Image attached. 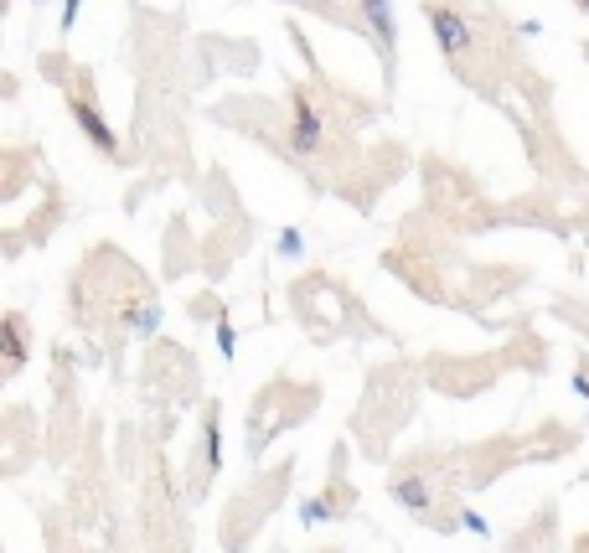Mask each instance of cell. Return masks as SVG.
Segmentation results:
<instances>
[{
	"label": "cell",
	"mask_w": 589,
	"mask_h": 553,
	"mask_svg": "<svg viewBox=\"0 0 589 553\" xmlns=\"http://www.w3.org/2000/svg\"><path fill=\"white\" fill-rule=\"evenodd\" d=\"M68 109H73V119H78V130L88 135V145L99 150V156H109V161H119V140H114V125L99 114V104H93V94H88V83H78L73 94H68Z\"/></svg>",
	"instance_id": "1"
},
{
	"label": "cell",
	"mask_w": 589,
	"mask_h": 553,
	"mask_svg": "<svg viewBox=\"0 0 589 553\" xmlns=\"http://www.w3.org/2000/svg\"><path fill=\"white\" fill-rule=\"evenodd\" d=\"M290 114H295V125H290V150L310 156V150L321 145V135H326V119H321L316 104H310V88L290 83Z\"/></svg>",
	"instance_id": "2"
},
{
	"label": "cell",
	"mask_w": 589,
	"mask_h": 553,
	"mask_svg": "<svg viewBox=\"0 0 589 553\" xmlns=\"http://www.w3.org/2000/svg\"><path fill=\"white\" fill-rule=\"evenodd\" d=\"M429 26H434V42H440V52L450 57V63H455V57H465V52H471V26H465V16L455 11V6H445V0H429Z\"/></svg>",
	"instance_id": "3"
},
{
	"label": "cell",
	"mask_w": 589,
	"mask_h": 553,
	"mask_svg": "<svg viewBox=\"0 0 589 553\" xmlns=\"http://www.w3.org/2000/svg\"><path fill=\"white\" fill-rule=\"evenodd\" d=\"M393 497H398L403 512H414L424 522H440V517H434V507H440V502H434V491H429V481H424V471L414 466V460L403 471H393ZM440 528H445V522H440Z\"/></svg>",
	"instance_id": "4"
},
{
	"label": "cell",
	"mask_w": 589,
	"mask_h": 553,
	"mask_svg": "<svg viewBox=\"0 0 589 553\" xmlns=\"http://www.w3.org/2000/svg\"><path fill=\"white\" fill-rule=\"evenodd\" d=\"M21 362H26V321L11 316V321H6V378L21 373Z\"/></svg>",
	"instance_id": "5"
},
{
	"label": "cell",
	"mask_w": 589,
	"mask_h": 553,
	"mask_svg": "<svg viewBox=\"0 0 589 553\" xmlns=\"http://www.w3.org/2000/svg\"><path fill=\"white\" fill-rule=\"evenodd\" d=\"M362 11H367L372 26H378V42L393 47V16H388V0H362Z\"/></svg>",
	"instance_id": "6"
},
{
	"label": "cell",
	"mask_w": 589,
	"mask_h": 553,
	"mask_svg": "<svg viewBox=\"0 0 589 553\" xmlns=\"http://www.w3.org/2000/svg\"><path fill=\"white\" fill-rule=\"evenodd\" d=\"M460 522H465V528H471L476 538H491V528H486V517H481L476 507H460Z\"/></svg>",
	"instance_id": "7"
},
{
	"label": "cell",
	"mask_w": 589,
	"mask_h": 553,
	"mask_svg": "<svg viewBox=\"0 0 589 553\" xmlns=\"http://www.w3.org/2000/svg\"><path fill=\"white\" fill-rule=\"evenodd\" d=\"M217 352H223V357H233V352H238V342H233V326H228V321H217Z\"/></svg>",
	"instance_id": "8"
},
{
	"label": "cell",
	"mask_w": 589,
	"mask_h": 553,
	"mask_svg": "<svg viewBox=\"0 0 589 553\" xmlns=\"http://www.w3.org/2000/svg\"><path fill=\"white\" fill-rule=\"evenodd\" d=\"M279 254H300V233H285V238H279Z\"/></svg>",
	"instance_id": "9"
},
{
	"label": "cell",
	"mask_w": 589,
	"mask_h": 553,
	"mask_svg": "<svg viewBox=\"0 0 589 553\" xmlns=\"http://www.w3.org/2000/svg\"><path fill=\"white\" fill-rule=\"evenodd\" d=\"M579 11H589V0H579Z\"/></svg>",
	"instance_id": "10"
},
{
	"label": "cell",
	"mask_w": 589,
	"mask_h": 553,
	"mask_svg": "<svg viewBox=\"0 0 589 553\" xmlns=\"http://www.w3.org/2000/svg\"><path fill=\"white\" fill-rule=\"evenodd\" d=\"M228 553H243V548H228Z\"/></svg>",
	"instance_id": "11"
}]
</instances>
